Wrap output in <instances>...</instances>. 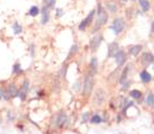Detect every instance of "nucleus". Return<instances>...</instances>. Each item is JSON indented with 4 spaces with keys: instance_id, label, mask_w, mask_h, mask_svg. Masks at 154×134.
<instances>
[{
    "instance_id": "1",
    "label": "nucleus",
    "mask_w": 154,
    "mask_h": 134,
    "mask_svg": "<svg viewBox=\"0 0 154 134\" xmlns=\"http://www.w3.org/2000/svg\"><path fill=\"white\" fill-rule=\"evenodd\" d=\"M110 28L112 30L115 35H120L126 28V19L122 16H116L111 23Z\"/></svg>"
},
{
    "instance_id": "2",
    "label": "nucleus",
    "mask_w": 154,
    "mask_h": 134,
    "mask_svg": "<svg viewBox=\"0 0 154 134\" xmlns=\"http://www.w3.org/2000/svg\"><path fill=\"white\" fill-rule=\"evenodd\" d=\"M96 16H97V19L103 25H106L108 23V20H109V14H108V11L106 10V8L103 7V5L101 2H98V5H97Z\"/></svg>"
},
{
    "instance_id": "3",
    "label": "nucleus",
    "mask_w": 154,
    "mask_h": 134,
    "mask_svg": "<svg viewBox=\"0 0 154 134\" xmlns=\"http://www.w3.org/2000/svg\"><path fill=\"white\" fill-rule=\"evenodd\" d=\"M96 17V9H92L91 11H90L89 14H88V16H87L83 20H82L80 24H79V26H78V28H79V30H81V32H83V30H87V27H89L91 24H94V18Z\"/></svg>"
},
{
    "instance_id": "4",
    "label": "nucleus",
    "mask_w": 154,
    "mask_h": 134,
    "mask_svg": "<svg viewBox=\"0 0 154 134\" xmlns=\"http://www.w3.org/2000/svg\"><path fill=\"white\" fill-rule=\"evenodd\" d=\"M92 89H94V77H92V74L91 76L88 74L86 76L85 81H83V95L90 96L92 92Z\"/></svg>"
},
{
    "instance_id": "5",
    "label": "nucleus",
    "mask_w": 154,
    "mask_h": 134,
    "mask_svg": "<svg viewBox=\"0 0 154 134\" xmlns=\"http://www.w3.org/2000/svg\"><path fill=\"white\" fill-rule=\"evenodd\" d=\"M152 61H153V54L152 53L149 52V51L142 52L141 58H140V63H141V65L144 69L149 68L152 64Z\"/></svg>"
},
{
    "instance_id": "6",
    "label": "nucleus",
    "mask_w": 154,
    "mask_h": 134,
    "mask_svg": "<svg viewBox=\"0 0 154 134\" xmlns=\"http://www.w3.org/2000/svg\"><path fill=\"white\" fill-rule=\"evenodd\" d=\"M103 35L101 34H96L92 37V39H90V43H89V46H90V50L92 51V52H96L99 48H100V45L103 43Z\"/></svg>"
},
{
    "instance_id": "7",
    "label": "nucleus",
    "mask_w": 154,
    "mask_h": 134,
    "mask_svg": "<svg viewBox=\"0 0 154 134\" xmlns=\"http://www.w3.org/2000/svg\"><path fill=\"white\" fill-rule=\"evenodd\" d=\"M103 7L106 8V10H107L108 13L110 14H116L119 10V6H118L116 0H106Z\"/></svg>"
},
{
    "instance_id": "8",
    "label": "nucleus",
    "mask_w": 154,
    "mask_h": 134,
    "mask_svg": "<svg viewBox=\"0 0 154 134\" xmlns=\"http://www.w3.org/2000/svg\"><path fill=\"white\" fill-rule=\"evenodd\" d=\"M114 59H115V62H116V64H117V67L120 68V67H123V65L126 63V61H127V54H126V52H125L124 50H119Z\"/></svg>"
},
{
    "instance_id": "9",
    "label": "nucleus",
    "mask_w": 154,
    "mask_h": 134,
    "mask_svg": "<svg viewBox=\"0 0 154 134\" xmlns=\"http://www.w3.org/2000/svg\"><path fill=\"white\" fill-rule=\"evenodd\" d=\"M105 100H106V92L103 90H101V89H98L94 95V105L100 106V105H103V103H105Z\"/></svg>"
},
{
    "instance_id": "10",
    "label": "nucleus",
    "mask_w": 154,
    "mask_h": 134,
    "mask_svg": "<svg viewBox=\"0 0 154 134\" xmlns=\"http://www.w3.org/2000/svg\"><path fill=\"white\" fill-rule=\"evenodd\" d=\"M119 45L117 42H110L108 44V58H115V55L119 51Z\"/></svg>"
},
{
    "instance_id": "11",
    "label": "nucleus",
    "mask_w": 154,
    "mask_h": 134,
    "mask_svg": "<svg viewBox=\"0 0 154 134\" xmlns=\"http://www.w3.org/2000/svg\"><path fill=\"white\" fill-rule=\"evenodd\" d=\"M66 123H68V116H66V114L65 113H60L55 118V125L62 129V127H64L66 125Z\"/></svg>"
},
{
    "instance_id": "12",
    "label": "nucleus",
    "mask_w": 154,
    "mask_h": 134,
    "mask_svg": "<svg viewBox=\"0 0 154 134\" xmlns=\"http://www.w3.org/2000/svg\"><path fill=\"white\" fill-rule=\"evenodd\" d=\"M28 89H29V82H28V80H25V81L23 82V86L20 88V90L18 91V95H17L20 98V100L26 99V95L28 92Z\"/></svg>"
},
{
    "instance_id": "13",
    "label": "nucleus",
    "mask_w": 154,
    "mask_h": 134,
    "mask_svg": "<svg viewBox=\"0 0 154 134\" xmlns=\"http://www.w3.org/2000/svg\"><path fill=\"white\" fill-rule=\"evenodd\" d=\"M140 78H141V81L143 82V83L147 85V83H150V82L152 81L153 77H152V74H151L147 70L143 69L141 72H140Z\"/></svg>"
},
{
    "instance_id": "14",
    "label": "nucleus",
    "mask_w": 154,
    "mask_h": 134,
    "mask_svg": "<svg viewBox=\"0 0 154 134\" xmlns=\"http://www.w3.org/2000/svg\"><path fill=\"white\" fill-rule=\"evenodd\" d=\"M137 4L143 13H149L152 8V4L150 0H137Z\"/></svg>"
},
{
    "instance_id": "15",
    "label": "nucleus",
    "mask_w": 154,
    "mask_h": 134,
    "mask_svg": "<svg viewBox=\"0 0 154 134\" xmlns=\"http://www.w3.org/2000/svg\"><path fill=\"white\" fill-rule=\"evenodd\" d=\"M142 52H143V45H142V44H135V45H132L128 50V53L132 56H138Z\"/></svg>"
},
{
    "instance_id": "16",
    "label": "nucleus",
    "mask_w": 154,
    "mask_h": 134,
    "mask_svg": "<svg viewBox=\"0 0 154 134\" xmlns=\"http://www.w3.org/2000/svg\"><path fill=\"white\" fill-rule=\"evenodd\" d=\"M6 95H7V96H6V98H7V99L11 98V97H16V96L18 95L17 88H16V86H15L14 83H11V85H9V86H8Z\"/></svg>"
},
{
    "instance_id": "17",
    "label": "nucleus",
    "mask_w": 154,
    "mask_h": 134,
    "mask_svg": "<svg viewBox=\"0 0 154 134\" xmlns=\"http://www.w3.org/2000/svg\"><path fill=\"white\" fill-rule=\"evenodd\" d=\"M48 10H50V9L44 6L43 10H42V19H41V23H42L43 25L47 24L48 20H50V11H48Z\"/></svg>"
},
{
    "instance_id": "18",
    "label": "nucleus",
    "mask_w": 154,
    "mask_h": 134,
    "mask_svg": "<svg viewBox=\"0 0 154 134\" xmlns=\"http://www.w3.org/2000/svg\"><path fill=\"white\" fill-rule=\"evenodd\" d=\"M129 71H131V68H129V65H127V67H125L124 70H123V72H122V74H120V78H119V83H125L126 82V80H127V77H128V73Z\"/></svg>"
},
{
    "instance_id": "19",
    "label": "nucleus",
    "mask_w": 154,
    "mask_h": 134,
    "mask_svg": "<svg viewBox=\"0 0 154 134\" xmlns=\"http://www.w3.org/2000/svg\"><path fill=\"white\" fill-rule=\"evenodd\" d=\"M129 96L132 97L133 99H141L142 98V96H143V94H142V91L141 90H138V89H133V90L129 91Z\"/></svg>"
},
{
    "instance_id": "20",
    "label": "nucleus",
    "mask_w": 154,
    "mask_h": 134,
    "mask_svg": "<svg viewBox=\"0 0 154 134\" xmlns=\"http://www.w3.org/2000/svg\"><path fill=\"white\" fill-rule=\"evenodd\" d=\"M39 14H41V9H39V7H37V6H32L29 9V11H28V15L32 16V17H36Z\"/></svg>"
},
{
    "instance_id": "21",
    "label": "nucleus",
    "mask_w": 154,
    "mask_h": 134,
    "mask_svg": "<svg viewBox=\"0 0 154 134\" xmlns=\"http://www.w3.org/2000/svg\"><path fill=\"white\" fill-rule=\"evenodd\" d=\"M90 69L94 71V73L97 71L98 69V59L94 56V58H91V60H90Z\"/></svg>"
},
{
    "instance_id": "22",
    "label": "nucleus",
    "mask_w": 154,
    "mask_h": 134,
    "mask_svg": "<svg viewBox=\"0 0 154 134\" xmlns=\"http://www.w3.org/2000/svg\"><path fill=\"white\" fill-rule=\"evenodd\" d=\"M90 123H92V124H99V123H101V122H103V117L100 116V115H98V114H94V116L90 117Z\"/></svg>"
},
{
    "instance_id": "23",
    "label": "nucleus",
    "mask_w": 154,
    "mask_h": 134,
    "mask_svg": "<svg viewBox=\"0 0 154 134\" xmlns=\"http://www.w3.org/2000/svg\"><path fill=\"white\" fill-rule=\"evenodd\" d=\"M145 103L147 106H154V92H150L146 96Z\"/></svg>"
},
{
    "instance_id": "24",
    "label": "nucleus",
    "mask_w": 154,
    "mask_h": 134,
    "mask_svg": "<svg viewBox=\"0 0 154 134\" xmlns=\"http://www.w3.org/2000/svg\"><path fill=\"white\" fill-rule=\"evenodd\" d=\"M13 30H14V33L16 35H18V34H20L23 32V28H22V26L18 24V23H15L13 25Z\"/></svg>"
},
{
    "instance_id": "25",
    "label": "nucleus",
    "mask_w": 154,
    "mask_h": 134,
    "mask_svg": "<svg viewBox=\"0 0 154 134\" xmlns=\"http://www.w3.org/2000/svg\"><path fill=\"white\" fill-rule=\"evenodd\" d=\"M22 67H20V64L19 63H15L13 67V73L14 74H19L20 72H22Z\"/></svg>"
},
{
    "instance_id": "26",
    "label": "nucleus",
    "mask_w": 154,
    "mask_h": 134,
    "mask_svg": "<svg viewBox=\"0 0 154 134\" xmlns=\"http://www.w3.org/2000/svg\"><path fill=\"white\" fill-rule=\"evenodd\" d=\"M103 25L101 24V23L99 22L98 19H97V22H94V33H96V32H98L101 27H103Z\"/></svg>"
},
{
    "instance_id": "27",
    "label": "nucleus",
    "mask_w": 154,
    "mask_h": 134,
    "mask_svg": "<svg viewBox=\"0 0 154 134\" xmlns=\"http://www.w3.org/2000/svg\"><path fill=\"white\" fill-rule=\"evenodd\" d=\"M45 7H47L48 9H51L54 7V5H55V0H45Z\"/></svg>"
},
{
    "instance_id": "28",
    "label": "nucleus",
    "mask_w": 154,
    "mask_h": 134,
    "mask_svg": "<svg viewBox=\"0 0 154 134\" xmlns=\"http://www.w3.org/2000/svg\"><path fill=\"white\" fill-rule=\"evenodd\" d=\"M133 9H134L133 7H128V8L125 10V13H126V17L128 18V19H129V18H132L133 16H134V15H133V13H132Z\"/></svg>"
},
{
    "instance_id": "29",
    "label": "nucleus",
    "mask_w": 154,
    "mask_h": 134,
    "mask_svg": "<svg viewBox=\"0 0 154 134\" xmlns=\"http://www.w3.org/2000/svg\"><path fill=\"white\" fill-rule=\"evenodd\" d=\"M90 114L89 112H87V113H83V115H82V123H87L88 121H90Z\"/></svg>"
},
{
    "instance_id": "30",
    "label": "nucleus",
    "mask_w": 154,
    "mask_h": 134,
    "mask_svg": "<svg viewBox=\"0 0 154 134\" xmlns=\"http://www.w3.org/2000/svg\"><path fill=\"white\" fill-rule=\"evenodd\" d=\"M55 13H56V17L60 18V17H62V16H63L64 11H63V9H62V8H56Z\"/></svg>"
},
{
    "instance_id": "31",
    "label": "nucleus",
    "mask_w": 154,
    "mask_h": 134,
    "mask_svg": "<svg viewBox=\"0 0 154 134\" xmlns=\"http://www.w3.org/2000/svg\"><path fill=\"white\" fill-rule=\"evenodd\" d=\"M77 51H78V45H75V44H74V45H72V46H71V50H70L69 56L72 55V53H73V54H74V53H77Z\"/></svg>"
},
{
    "instance_id": "32",
    "label": "nucleus",
    "mask_w": 154,
    "mask_h": 134,
    "mask_svg": "<svg viewBox=\"0 0 154 134\" xmlns=\"http://www.w3.org/2000/svg\"><path fill=\"white\" fill-rule=\"evenodd\" d=\"M151 34L154 35V20H152L151 23Z\"/></svg>"
},
{
    "instance_id": "33",
    "label": "nucleus",
    "mask_w": 154,
    "mask_h": 134,
    "mask_svg": "<svg viewBox=\"0 0 154 134\" xmlns=\"http://www.w3.org/2000/svg\"><path fill=\"white\" fill-rule=\"evenodd\" d=\"M123 85H124V87H123L122 89H123V90H126V89L129 87V82H127V83H123Z\"/></svg>"
},
{
    "instance_id": "34",
    "label": "nucleus",
    "mask_w": 154,
    "mask_h": 134,
    "mask_svg": "<svg viewBox=\"0 0 154 134\" xmlns=\"http://www.w3.org/2000/svg\"><path fill=\"white\" fill-rule=\"evenodd\" d=\"M5 97V94H4V91L1 90V89H0V99H1V98H4Z\"/></svg>"
},
{
    "instance_id": "35",
    "label": "nucleus",
    "mask_w": 154,
    "mask_h": 134,
    "mask_svg": "<svg viewBox=\"0 0 154 134\" xmlns=\"http://www.w3.org/2000/svg\"><path fill=\"white\" fill-rule=\"evenodd\" d=\"M74 86H75V87H74V89H75V90H78V88H79V82H77Z\"/></svg>"
},
{
    "instance_id": "36",
    "label": "nucleus",
    "mask_w": 154,
    "mask_h": 134,
    "mask_svg": "<svg viewBox=\"0 0 154 134\" xmlns=\"http://www.w3.org/2000/svg\"><path fill=\"white\" fill-rule=\"evenodd\" d=\"M120 1H122V2H123V4H127V2H128L129 0H120Z\"/></svg>"
},
{
    "instance_id": "37",
    "label": "nucleus",
    "mask_w": 154,
    "mask_h": 134,
    "mask_svg": "<svg viewBox=\"0 0 154 134\" xmlns=\"http://www.w3.org/2000/svg\"><path fill=\"white\" fill-rule=\"evenodd\" d=\"M38 95H39V96H44V91H39Z\"/></svg>"
},
{
    "instance_id": "38",
    "label": "nucleus",
    "mask_w": 154,
    "mask_h": 134,
    "mask_svg": "<svg viewBox=\"0 0 154 134\" xmlns=\"http://www.w3.org/2000/svg\"><path fill=\"white\" fill-rule=\"evenodd\" d=\"M129 1H132V2H136L137 0H129Z\"/></svg>"
},
{
    "instance_id": "39",
    "label": "nucleus",
    "mask_w": 154,
    "mask_h": 134,
    "mask_svg": "<svg viewBox=\"0 0 154 134\" xmlns=\"http://www.w3.org/2000/svg\"><path fill=\"white\" fill-rule=\"evenodd\" d=\"M152 64H153V67H154V55H153V61H152Z\"/></svg>"
}]
</instances>
